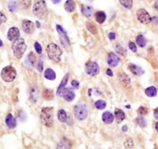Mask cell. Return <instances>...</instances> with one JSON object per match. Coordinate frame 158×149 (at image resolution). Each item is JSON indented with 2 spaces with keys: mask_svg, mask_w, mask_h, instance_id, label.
Returning a JSON list of instances; mask_svg holds the SVG:
<instances>
[{
  "mask_svg": "<svg viewBox=\"0 0 158 149\" xmlns=\"http://www.w3.org/2000/svg\"><path fill=\"white\" fill-rule=\"evenodd\" d=\"M33 13L38 19H43L48 15V9L44 0H39L33 5Z\"/></svg>",
  "mask_w": 158,
  "mask_h": 149,
  "instance_id": "cell-1",
  "label": "cell"
},
{
  "mask_svg": "<svg viewBox=\"0 0 158 149\" xmlns=\"http://www.w3.org/2000/svg\"><path fill=\"white\" fill-rule=\"evenodd\" d=\"M40 120L42 124L47 127H50L53 124V108L52 107H46L41 109Z\"/></svg>",
  "mask_w": 158,
  "mask_h": 149,
  "instance_id": "cell-2",
  "label": "cell"
},
{
  "mask_svg": "<svg viewBox=\"0 0 158 149\" xmlns=\"http://www.w3.org/2000/svg\"><path fill=\"white\" fill-rule=\"evenodd\" d=\"M47 53L48 57L53 62L58 63L60 61L63 51L59 46L55 43H50L47 47Z\"/></svg>",
  "mask_w": 158,
  "mask_h": 149,
  "instance_id": "cell-3",
  "label": "cell"
},
{
  "mask_svg": "<svg viewBox=\"0 0 158 149\" xmlns=\"http://www.w3.org/2000/svg\"><path fill=\"white\" fill-rule=\"evenodd\" d=\"M26 48L27 46L23 39H19L15 41L14 43L13 44V47H12L15 57L17 58V59L22 58V56H23L26 50Z\"/></svg>",
  "mask_w": 158,
  "mask_h": 149,
  "instance_id": "cell-4",
  "label": "cell"
},
{
  "mask_svg": "<svg viewBox=\"0 0 158 149\" xmlns=\"http://www.w3.org/2000/svg\"><path fill=\"white\" fill-rule=\"evenodd\" d=\"M73 114L76 119L79 121H83L87 119L88 116V107L83 103L76 104L73 109Z\"/></svg>",
  "mask_w": 158,
  "mask_h": 149,
  "instance_id": "cell-5",
  "label": "cell"
},
{
  "mask_svg": "<svg viewBox=\"0 0 158 149\" xmlns=\"http://www.w3.org/2000/svg\"><path fill=\"white\" fill-rule=\"evenodd\" d=\"M16 77V70L11 66L4 67L1 71V77L4 81L7 83L13 82Z\"/></svg>",
  "mask_w": 158,
  "mask_h": 149,
  "instance_id": "cell-6",
  "label": "cell"
},
{
  "mask_svg": "<svg viewBox=\"0 0 158 149\" xmlns=\"http://www.w3.org/2000/svg\"><path fill=\"white\" fill-rule=\"evenodd\" d=\"M85 71L89 76H96L99 73V67L96 62L88 61L85 64Z\"/></svg>",
  "mask_w": 158,
  "mask_h": 149,
  "instance_id": "cell-7",
  "label": "cell"
},
{
  "mask_svg": "<svg viewBox=\"0 0 158 149\" xmlns=\"http://www.w3.org/2000/svg\"><path fill=\"white\" fill-rule=\"evenodd\" d=\"M136 18L138 21L143 24H148L151 22L152 18L150 17L148 12L144 9H140L136 12Z\"/></svg>",
  "mask_w": 158,
  "mask_h": 149,
  "instance_id": "cell-8",
  "label": "cell"
},
{
  "mask_svg": "<svg viewBox=\"0 0 158 149\" xmlns=\"http://www.w3.org/2000/svg\"><path fill=\"white\" fill-rule=\"evenodd\" d=\"M118 78L120 82V84L124 86L125 88H130L131 87V80H130V77L125 73L124 72H120L118 74Z\"/></svg>",
  "mask_w": 158,
  "mask_h": 149,
  "instance_id": "cell-9",
  "label": "cell"
},
{
  "mask_svg": "<svg viewBox=\"0 0 158 149\" xmlns=\"http://www.w3.org/2000/svg\"><path fill=\"white\" fill-rule=\"evenodd\" d=\"M22 30L27 34H32L35 31V25L32 21L24 19L22 23Z\"/></svg>",
  "mask_w": 158,
  "mask_h": 149,
  "instance_id": "cell-10",
  "label": "cell"
},
{
  "mask_svg": "<svg viewBox=\"0 0 158 149\" xmlns=\"http://www.w3.org/2000/svg\"><path fill=\"white\" fill-rule=\"evenodd\" d=\"M19 36H20V32L17 27H11L7 33V38L9 40L12 41V42H15L19 39Z\"/></svg>",
  "mask_w": 158,
  "mask_h": 149,
  "instance_id": "cell-11",
  "label": "cell"
},
{
  "mask_svg": "<svg viewBox=\"0 0 158 149\" xmlns=\"http://www.w3.org/2000/svg\"><path fill=\"white\" fill-rule=\"evenodd\" d=\"M120 60L119 56L114 53H110L107 56V64L110 67H116L119 64Z\"/></svg>",
  "mask_w": 158,
  "mask_h": 149,
  "instance_id": "cell-12",
  "label": "cell"
},
{
  "mask_svg": "<svg viewBox=\"0 0 158 149\" xmlns=\"http://www.w3.org/2000/svg\"><path fill=\"white\" fill-rule=\"evenodd\" d=\"M25 64L26 65V67H28L29 68H33V67L36 66V55L33 52H30L29 54L27 55L26 58Z\"/></svg>",
  "mask_w": 158,
  "mask_h": 149,
  "instance_id": "cell-13",
  "label": "cell"
},
{
  "mask_svg": "<svg viewBox=\"0 0 158 149\" xmlns=\"http://www.w3.org/2000/svg\"><path fill=\"white\" fill-rule=\"evenodd\" d=\"M72 141L69 138L63 137L56 146V149H71Z\"/></svg>",
  "mask_w": 158,
  "mask_h": 149,
  "instance_id": "cell-14",
  "label": "cell"
},
{
  "mask_svg": "<svg viewBox=\"0 0 158 149\" xmlns=\"http://www.w3.org/2000/svg\"><path fill=\"white\" fill-rule=\"evenodd\" d=\"M69 77H70V74H69V73H67V74L64 76L62 81H61L60 84H59V87H58L57 91H56V94H57L58 96H62L63 93V91L66 89V86L67 85V83H68Z\"/></svg>",
  "mask_w": 158,
  "mask_h": 149,
  "instance_id": "cell-15",
  "label": "cell"
},
{
  "mask_svg": "<svg viewBox=\"0 0 158 149\" xmlns=\"http://www.w3.org/2000/svg\"><path fill=\"white\" fill-rule=\"evenodd\" d=\"M128 69L133 74L136 75V76H141V75L144 73V70H143L142 67H139L137 65H135L133 64H130L128 66Z\"/></svg>",
  "mask_w": 158,
  "mask_h": 149,
  "instance_id": "cell-16",
  "label": "cell"
},
{
  "mask_svg": "<svg viewBox=\"0 0 158 149\" xmlns=\"http://www.w3.org/2000/svg\"><path fill=\"white\" fill-rule=\"evenodd\" d=\"M114 117L115 118H116V122H117L118 124H120L121 122H123L124 120H125L126 114L121 109L116 108L114 111Z\"/></svg>",
  "mask_w": 158,
  "mask_h": 149,
  "instance_id": "cell-17",
  "label": "cell"
},
{
  "mask_svg": "<svg viewBox=\"0 0 158 149\" xmlns=\"http://www.w3.org/2000/svg\"><path fill=\"white\" fill-rule=\"evenodd\" d=\"M102 120L105 124H112V123L113 122V121H114V115H113V114H112L111 112L105 111L103 114Z\"/></svg>",
  "mask_w": 158,
  "mask_h": 149,
  "instance_id": "cell-18",
  "label": "cell"
},
{
  "mask_svg": "<svg viewBox=\"0 0 158 149\" xmlns=\"http://www.w3.org/2000/svg\"><path fill=\"white\" fill-rule=\"evenodd\" d=\"M6 124L9 128L11 129L15 128L16 127V121L14 117L13 116V114H9L7 115L6 118Z\"/></svg>",
  "mask_w": 158,
  "mask_h": 149,
  "instance_id": "cell-19",
  "label": "cell"
},
{
  "mask_svg": "<svg viewBox=\"0 0 158 149\" xmlns=\"http://www.w3.org/2000/svg\"><path fill=\"white\" fill-rule=\"evenodd\" d=\"M64 9L68 13H73L76 10V2L73 0H67L64 3Z\"/></svg>",
  "mask_w": 158,
  "mask_h": 149,
  "instance_id": "cell-20",
  "label": "cell"
},
{
  "mask_svg": "<svg viewBox=\"0 0 158 149\" xmlns=\"http://www.w3.org/2000/svg\"><path fill=\"white\" fill-rule=\"evenodd\" d=\"M81 12H82L83 16H85L87 18H90L92 16V14H93V9L90 6L83 5L82 8H81Z\"/></svg>",
  "mask_w": 158,
  "mask_h": 149,
  "instance_id": "cell-21",
  "label": "cell"
},
{
  "mask_svg": "<svg viewBox=\"0 0 158 149\" xmlns=\"http://www.w3.org/2000/svg\"><path fill=\"white\" fill-rule=\"evenodd\" d=\"M57 118L59 120V122L61 123H67L69 119V116L67 115V112L63 110V109H60L58 111L57 114Z\"/></svg>",
  "mask_w": 158,
  "mask_h": 149,
  "instance_id": "cell-22",
  "label": "cell"
},
{
  "mask_svg": "<svg viewBox=\"0 0 158 149\" xmlns=\"http://www.w3.org/2000/svg\"><path fill=\"white\" fill-rule=\"evenodd\" d=\"M62 96L63 97V98L66 101L70 102V101H73L74 100L75 93L70 90H69V89H65V90L63 93Z\"/></svg>",
  "mask_w": 158,
  "mask_h": 149,
  "instance_id": "cell-23",
  "label": "cell"
},
{
  "mask_svg": "<svg viewBox=\"0 0 158 149\" xmlns=\"http://www.w3.org/2000/svg\"><path fill=\"white\" fill-rule=\"evenodd\" d=\"M44 77L46 79L49 80V81H54L56 77V75L53 69L47 68L44 72Z\"/></svg>",
  "mask_w": 158,
  "mask_h": 149,
  "instance_id": "cell-24",
  "label": "cell"
},
{
  "mask_svg": "<svg viewBox=\"0 0 158 149\" xmlns=\"http://www.w3.org/2000/svg\"><path fill=\"white\" fill-rule=\"evenodd\" d=\"M95 18H96V20L98 23L103 24L107 19V16H106V13L104 12L98 11L95 14Z\"/></svg>",
  "mask_w": 158,
  "mask_h": 149,
  "instance_id": "cell-25",
  "label": "cell"
},
{
  "mask_svg": "<svg viewBox=\"0 0 158 149\" xmlns=\"http://www.w3.org/2000/svg\"><path fill=\"white\" fill-rule=\"evenodd\" d=\"M147 39H146V37L144 36V35L140 34L136 36V43L140 47H141V48H144V47H146V45H147Z\"/></svg>",
  "mask_w": 158,
  "mask_h": 149,
  "instance_id": "cell-26",
  "label": "cell"
},
{
  "mask_svg": "<svg viewBox=\"0 0 158 149\" xmlns=\"http://www.w3.org/2000/svg\"><path fill=\"white\" fill-rule=\"evenodd\" d=\"M145 94L149 97H156V94H157V90L154 86H151V87H149L146 89Z\"/></svg>",
  "mask_w": 158,
  "mask_h": 149,
  "instance_id": "cell-27",
  "label": "cell"
},
{
  "mask_svg": "<svg viewBox=\"0 0 158 149\" xmlns=\"http://www.w3.org/2000/svg\"><path fill=\"white\" fill-rule=\"evenodd\" d=\"M87 29L90 33L93 35H96L98 33V30L96 26L93 23V22H87Z\"/></svg>",
  "mask_w": 158,
  "mask_h": 149,
  "instance_id": "cell-28",
  "label": "cell"
},
{
  "mask_svg": "<svg viewBox=\"0 0 158 149\" xmlns=\"http://www.w3.org/2000/svg\"><path fill=\"white\" fill-rule=\"evenodd\" d=\"M43 97L44 99L47 100V101H51V100L53 99L54 97V93L52 90L50 89H46L45 90L43 91Z\"/></svg>",
  "mask_w": 158,
  "mask_h": 149,
  "instance_id": "cell-29",
  "label": "cell"
},
{
  "mask_svg": "<svg viewBox=\"0 0 158 149\" xmlns=\"http://www.w3.org/2000/svg\"><path fill=\"white\" fill-rule=\"evenodd\" d=\"M56 30H57V32L59 33V35H60V38H63V39L70 41V39H69L68 36H67V32H66V30H64L60 25H56Z\"/></svg>",
  "mask_w": 158,
  "mask_h": 149,
  "instance_id": "cell-30",
  "label": "cell"
},
{
  "mask_svg": "<svg viewBox=\"0 0 158 149\" xmlns=\"http://www.w3.org/2000/svg\"><path fill=\"white\" fill-rule=\"evenodd\" d=\"M120 3L127 10H130L133 6V0H119Z\"/></svg>",
  "mask_w": 158,
  "mask_h": 149,
  "instance_id": "cell-31",
  "label": "cell"
},
{
  "mask_svg": "<svg viewBox=\"0 0 158 149\" xmlns=\"http://www.w3.org/2000/svg\"><path fill=\"white\" fill-rule=\"evenodd\" d=\"M95 107L98 110H103L107 107V103L103 100H99V101L95 102Z\"/></svg>",
  "mask_w": 158,
  "mask_h": 149,
  "instance_id": "cell-32",
  "label": "cell"
},
{
  "mask_svg": "<svg viewBox=\"0 0 158 149\" xmlns=\"http://www.w3.org/2000/svg\"><path fill=\"white\" fill-rule=\"evenodd\" d=\"M30 98L32 101V102L35 103L38 100V92L37 90H36L35 88H32L31 91H30Z\"/></svg>",
  "mask_w": 158,
  "mask_h": 149,
  "instance_id": "cell-33",
  "label": "cell"
},
{
  "mask_svg": "<svg viewBox=\"0 0 158 149\" xmlns=\"http://www.w3.org/2000/svg\"><path fill=\"white\" fill-rule=\"evenodd\" d=\"M8 8L9 10L12 13H15L18 10V5L16 3V2L15 1H10L8 4Z\"/></svg>",
  "mask_w": 158,
  "mask_h": 149,
  "instance_id": "cell-34",
  "label": "cell"
},
{
  "mask_svg": "<svg viewBox=\"0 0 158 149\" xmlns=\"http://www.w3.org/2000/svg\"><path fill=\"white\" fill-rule=\"evenodd\" d=\"M136 122L137 123L138 125L141 127H145L147 124L146 119L142 116L138 117V118L136 119Z\"/></svg>",
  "mask_w": 158,
  "mask_h": 149,
  "instance_id": "cell-35",
  "label": "cell"
},
{
  "mask_svg": "<svg viewBox=\"0 0 158 149\" xmlns=\"http://www.w3.org/2000/svg\"><path fill=\"white\" fill-rule=\"evenodd\" d=\"M116 53L120 54V56H125L127 55V50H126V49L124 47H121L120 45L116 46Z\"/></svg>",
  "mask_w": 158,
  "mask_h": 149,
  "instance_id": "cell-36",
  "label": "cell"
},
{
  "mask_svg": "<svg viewBox=\"0 0 158 149\" xmlns=\"http://www.w3.org/2000/svg\"><path fill=\"white\" fill-rule=\"evenodd\" d=\"M138 114H140V116H145V115H147L148 114V109L147 107H144V106L140 107L139 109H138Z\"/></svg>",
  "mask_w": 158,
  "mask_h": 149,
  "instance_id": "cell-37",
  "label": "cell"
},
{
  "mask_svg": "<svg viewBox=\"0 0 158 149\" xmlns=\"http://www.w3.org/2000/svg\"><path fill=\"white\" fill-rule=\"evenodd\" d=\"M128 47H129V49H130L132 52H133V53H136V52L137 51V48H136V44H135L133 42H132V41L129 42Z\"/></svg>",
  "mask_w": 158,
  "mask_h": 149,
  "instance_id": "cell-38",
  "label": "cell"
},
{
  "mask_svg": "<svg viewBox=\"0 0 158 149\" xmlns=\"http://www.w3.org/2000/svg\"><path fill=\"white\" fill-rule=\"evenodd\" d=\"M34 47H35V50H36V53H38V54H41L42 53V47H41L40 44L38 42H36L34 43Z\"/></svg>",
  "mask_w": 158,
  "mask_h": 149,
  "instance_id": "cell-39",
  "label": "cell"
},
{
  "mask_svg": "<svg viewBox=\"0 0 158 149\" xmlns=\"http://www.w3.org/2000/svg\"><path fill=\"white\" fill-rule=\"evenodd\" d=\"M21 4L24 8L27 9L31 5V0H21Z\"/></svg>",
  "mask_w": 158,
  "mask_h": 149,
  "instance_id": "cell-40",
  "label": "cell"
},
{
  "mask_svg": "<svg viewBox=\"0 0 158 149\" xmlns=\"http://www.w3.org/2000/svg\"><path fill=\"white\" fill-rule=\"evenodd\" d=\"M6 20H7L6 16L3 13L0 12V26L2 25V23H4L6 22Z\"/></svg>",
  "mask_w": 158,
  "mask_h": 149,
  "instance_id": "cell-41",
  "label": "cell"
},
{
  "mask_svg": "<svg viewBox=\"0 0 158 149\" xmlns=\"http://www.w3.org/2000/svg\"><path fill=\"white\" fill-rule=\"evenodd\" d=\"M37 69L39 72H43V62L42 60H39V64H38Z\"/></svg>",
  "mask_w": 158,
  "mask_h": 149,
  "instance_id": "cell-42",
  "label": "cell"
},
{
  "mask_svg": "<svg viewBox=\"0 0 158 149\" xmlns=\"http://www.w3.org/2000/svg\"><path fill=\"white\" fill-rule=\"evenodd\" d=\"M71 85H72V87H73L74 88L77 89V88H79V83L77 81H76V80H73V81H71Z\"/></svg>",
  "mask_w": 158,
  "mask_h": 149,
  "instance_id": "cell-43",
  "label": "cell"
},
{
  "mask_svg": "<svg viewBox=\"0 0 158 149\" xmlns=\"http://www.w3.org/2000/svg\"><path fill=\"white\" fill-rule=\"evenodd\" d=\"M109 39L110 40H114L116 39V33H109Z\"/></svg>",
  "mask_w": 158,
  "mask_h": 149,
  "instance_id": "cell-44",
  "label": "cell"
},
{
  "mask_svg": "<svg viewBox=\"0 0 158 149\" xmlns=\"http://www.w3.org/2000/svg\"><path fill=\"white\" fill-rule=\"evenodd\" d=\"M153 116L154 118L158 121V107H156L154 110H153Z\"/></svg>",
  "mask_w": 158,
  "mask_h": 149,
  "instance_id": "cell-45",
  "label": "cell"
},
{
  "mask_svg": "<svg viewBox=\"0 0 158 149\" xmlns=\"http://www.w3.org/2000/svg\"><path fill=\"white\" fill-rule=\"evenodd\" d=\"M106 73H107V76H109V77H113V71L110 70V68L107 69V71H106Z\"/></svg>",
  "mask_w": 158,
  "mask_h": 149,
  "instance_id": "cell-46",
  "label": "cell"
},
{
  "mask_svg": "<svg viewBox=\"0 0 158 149\" xmlns=\"http://www.w3.org/2000/svg\"><path fill=\"white\" fill-rule=\"evenodd\" d=\"M151 21L153 22V23H154L155 25H158V17L157 16H153L152 18Z\"/></svg>",
  "mask_w": 158,
  "mask_h": 149,
  "instance_id": "cell-47",
  "label": "cell"
},
{
  "mask_svg": "<svg viewBox=\"0 0 158 149\" xmlns=\"http://www.w3.org/2000/svg\"><path fill=\"white\" fill-rule=\"evenodd\" d=\"M127 130H128V128H127V125H124L122 127V130L124 132H127Z\"/></svg>",
  "mask_w": 158,
  "mask_h": 149,
  "instance_id": "cell-48",
  "label": "cell"
},
{
  "mask_svg": "<svg viewBox=\"0 0 158 149\" xmlns=\"http://www.w3.org/2000/svg\"><path fill=\"white\" fill-rule=\"evenodd\" d=\"M54 4H58L61 2V0H51Z\"/></svg>",
  "mask_w": 158,
  "mask_h": 149,
  "instance_id": "cell-49",
  "label": "cell"
},
{
  "mask_svg": "<svg viewBox=\"0 0 158 149\" xmlns=\"http://www.w3.org/2000/svg\"><path fill=\"white\" fill-rule=\"evenodd\" d=\"M154 7H155V9H156V10L158 11V0H156V2H155Z\"/></svg>",
  "mask_w": 158,
  "mask_h": 149,
  "instance_id": "cell-50",
  "label": "cell"
},
{
  "mask_svg": "<svg viewBox=\"0 0 158 149\" xmlns=\"http://www.w3.org/2000/svg\"><path fill=\"white\" fill-rule=\"evenodd\" d=\"M155 129L158 132V122H156V124H155Z\"/></svg>",
  "mask_w": 158,
  "mask_h": 149,
  "instance_id": "cell-51",
  "label": "cell"
},
{
  "mask_svg": "<svg viewBox=\"0 0 158 149\" xmlns=\"http://www.w3.org/2000/svg\"><path fill=\"white\" fill-rule=\"evenodd\" d=\"M36 27H37V28H40V23H39L38 21L36 23Z\"/></svg>",
  "mask_w": 158,
  "mask_h": 149,
  "instance_id": "cell-52",
  "label": "cell"
},
{
  "mask_svg": "<svg viewBox=\"0 0 158 149\" xmlns=\"http://www.w3.org/2000/svg\"><path fill=\"white\" fill-rule=\"evenodd\" d=\"M3 46V43H2V40H0V47H2Z\"/></svg>",
  "mask_w": 158,
  "mask_h": 149,
  "instance_id": "cell-53",
  "label": "cell"
},
{
  "mask_svg": "<svg viewBox=\"0 0 158 149\" xmlns=\"http://www.w3.org/2000/svg\"><path fill=\"white\" fill-rule=\"evenodd\" d=\"M126 107H127V108L130 109V105H127V106H126Z\"/></svg>",
  "mask_w": 158,
  "mask_h": 149,
  "instance_id": "cell-54",
  "label": "cell"
}]
</instances>
